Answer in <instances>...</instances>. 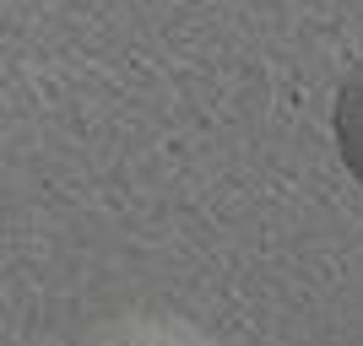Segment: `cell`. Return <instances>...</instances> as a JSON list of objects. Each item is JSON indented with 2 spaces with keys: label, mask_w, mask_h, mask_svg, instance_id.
Instances as JSON below:
<instances>
[{
  "label": "cell",
  "mask_w": 363,
  "mask_h": 346,
  "mask_svg": "<svg viewBox=\"0 0 363 346\" xmlns=\"http://www.w3.org/2000/svg\"><path fill=\"white\" fill-rule=\"evenodd\" d=\"M71 346H217L212 330H201L184 314H157V308H130V314H108L76 335Z\"/></svg>",
  "instance_id": "6da1fadb"
},
{
  "label": "cell",
  "mask_w": 363,
  "mask_h": 346,
  "mask_svg": "<svg viewBox=\"0 0 363 346\" xmlns=\"http://www.w3.org/2000/svg\"><path fill=\"white\" fill-rule=\"evenodd\" d=\"M331 130H336V151H342L347 173L363 184V65L347 76V81H342V92H336Z\"/></svg>",
  "instance_id": "7a4b0ae2"
}]
</instances>
